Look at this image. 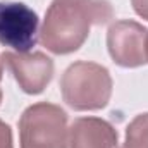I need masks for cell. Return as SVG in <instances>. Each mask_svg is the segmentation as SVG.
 <instances>
[{
  "instance_id": "3",
  "label": "cell",
  "mask_w": 148,
  "mask_h": 148,
  "mask_svg": "<svg viewBox=\"0 0 148 148\" xmlns=\"http://www.w3.org/2000/svg\"><path fill=\"white\" fill-rule=\"evenodd\" d=\"M67 114L55 103H33L19 119L21 148H67Z\"/></svg>"
},
{
  "instance_id": "9",
  "label": "cell",
  "mask_w": 148,
  "mask_h": 148,
  "mask_svg": "<svg viewBox=\"0 0 148 148\" xmlns=\"http://www.w3.org/2000/svg\"><path fill=\"white\" fill-rule=\"evenodd\" d=\"M0 148H14L12 143V129L0 119Z\"/></svg>"
},
{
  "instance_id": "5",
  "label": "cell",
  "mask_w": 148,
  "mask_h": 148,
  "mask_svg": "<svg viewBox=\"0 0 148 148\" xmlns=\"http://www.w3.org/2000/svg\"><path fill=\"white\" fill-rule=\"evenodd\" d=\"M148 29L136 21H115L107 31V48L112 60L121 67H141L147 64Z\"/></svg>"
},
{
  "instance_id": "12",
  "label": "cell",
  "mask_w": 148,
  "mask_h": 148,
  "mask_svg": "<svg viewBox=\"0 0 148 148\" xmlns=\"http://www.w3.org/2000/svg\"><path fill=\"white\" fill-rule=\"evenodd\" d=\"M145 52H147V62H148V35H147V47H145Z\"/></svg>"
},
{
  "instance_id": "4",
  "label": "cell",
  "mask_w": 148,
  "mask_h": 148,
  "mask_svg": "<svg viewBox=\"0 0 148 148\" xmlns=\"http://www.w3.org/2000/svg\"><path fill=\"white\" fill-rule=\"evenodd\" d=\"M36 12L21 2H0V45L26 53L38 41Z\"/></svg>"
},
{
  "instance_id": "11",
  "label": "cell",
  "mask_w": 148,
  "mask_h": 148,
  "mask_svg": "<svg viewBox=\"0 0 148 148\" xmlns=\"http://www.w3.org/2000/svg\"><path fill=\"white\" fill-rule=\"evenodd\" d=\"M2 77H3V62H2V57H0V83H2ZM2 98H3V93H2V88H0V103H2Z\"/></svg>"
},
{
  "instance_id": "6",
  "label": "cell",
  "mask_w": 148,
  "mask_h": 148,
  "mask_svg": "<svg viewBox=\"0 0 148 148\" xmlns=\"http://www.w3.org/2000/svg\"><path fill=\"white\" fill-rule=\"evenodd\" d=\"M3 66L10 71L19 88L28 95L41 93L53 77V60L43 52H3Z\"/></svg>"
},
{
  "instance_id": "2",
  "label": "cell",
  "mask_w": 148,
  "mask_h": 148,
  "mask_svg": "<svg viewBox=\"0 0 148 148\" xmlns=\"http://www.w3.org/2000/svg\"><path fill=\"white\" fill-rule=\"evenodd\" d=\"M60 93L73 110H100L112 97L110 73L97 62L77 60L62 74Z\"/></svg>"
},
{
  "instance_id": "13",
  "label": "cell",
  "mask_w": 148,
  "mask_h": 148,
  "mask_svg": "<svg viewBox=\"0 0 148 148\" xmlns=\"http://www.w3.org/2000/svg\"><path fill=\"white\" fill-rule=\"evenodd\" d=\"M119 148H124V147H119Z\"/></svg>"
},
{
  "instance_id": "10",
  "label": "cell",
  "mask_w": 148,
  "mask_h": 148,
  "mask_svg": "<svg viewBox=\"0 0 148 148\" xmlns=\"http://www.w3.org/2000/svg\"><path fill=\"white\" fill-rule=\"evenodd\" d=\"M131 5L140 17L148 21V0H131Z\"/></svg>"
},
{
  "instance_id": "7",
  "label": "cell",
  "mask_w": 148,
  "mask_h": 148,
  "mask_svg": "<svg viewBox=\"0 0 148 148\" xmlns=\"http://www.w3.org/2000/svg\"><path fill=\"white\" fill-rule=\"evenodd\" d=\"M117 129L100 117H77L69 126L67 148H115Z\"/></svg>"
},
{
  "instance_id": "1",
  "label": "cell",
  "mask_w": 148,
  "mask_h": 148,
  "mask_svg": "<svg viewBox=\"0 0 148 148\" xmlns=\"http://www.w3.org/2000/svg\"><path fill=\"white\" fill-rule=\"evenodd\" d=\"M114 17L109 0H52L40 28V43L55 55L79 50L91 26L107 24Z\"/></svg>"
},
{
  "instance_id": "8",
  "label": "cell",
  "mask_w": 148,
  "mask_h": 148,
  "mask_svg": "<svg viewBox=\"0 0 148 148\" xmlns=\"http://www.w3.org/2000/svg\"><path fill=\"white\" fill-rule=\"evenodd\" d=\"M124 148H148V112L136 115L126 127Z\"/></svg>"
}]
</instances>
